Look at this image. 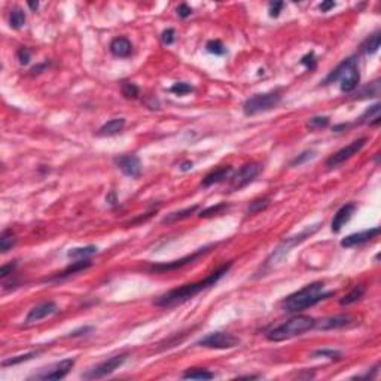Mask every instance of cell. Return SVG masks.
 <instances>
[{"instance_id": "cell-41", "label": "cell", "mask_w": 381, "mask_h": 381, "mask_svg": "<svg viewBox=\"0 0 381 381\" xmlns=\"http://www.w3.org/2000/svg\"><path fill=\"white\" fill-rule=\"evenodd\" d=\"M17 58H18V63H20V64H23V66L29 64V63H30V58H32L30 49H29V48H24V46L20 48L18 52H17Z\"/></svg>"}, {"instance_id": "cell-16", "label": "cell", "mask_w": 381, "mask_h": 381, "mask_svg": "<svg viewBox=\"0 0 381 381\" xmlns=\"http://www.w3.org/2000/svg\"><path fill=\"white\" fill-rule=\"evenodd\" d=\"M354 211H356V204H353V203L344 204L341 208H338V211L334 214V219H332V222H331V230H332V233L338 234V233L343 230V228L350 222V219L353 217Z\"/></svg>"}, {"instance_id": "cell-21", "label": "cell", "mask_w": 381, "mask_h": 381, "mask_svg": "<svg viewBox=\"0 0 381 381\" xmlns=\"http://www.w3.org/2000/svg\"><path fill=\"white\" fill-rule=\"evenodd\" d=\"M125 127V119L124 118H115V119H110L107 121L106 124H103L97 134L102 136V137H112V136H116L119 134Z\"/></svg>"}, {"instance_id": "cell-4", "label": "cell", "mask_w": 381, "mask_h": 381, "mask_svg": "<svg viewBox=\"0 0 381 381\" xmlns=\"http://www.w3.org/2000/svg\"><path fill=\"white\" fill-rule=\"evenodd\" d=\"M316 326V320L310 316H296L276 328H271L265 332V338L273 343L286 341L295 337H299L306 334L307 331H312Z\"/></svg>"}, {"instance_id": "cell-42", "label": "cell", "mask_w": 381, "mask_h": 381, "mask_svg": "<svg viewBox=\"0 0 381 381\" xmlns=\"http://www.w3.org/2000/svg\"><path fill=\"white\" fill-rule=\"evenodd\" d=\"M161 40L164 45H173L176 40V32L174 29H167L161 33Z\"/></svg>"}, {"instance_id": "cell-43", "label": "cell", "mask_w": 381, "mask_h": 381, "mask_svg": "<svg viewBox=\"0 0 381 381\" xmlns=\"http://www.w3.org/2000/svg\"><path fill=\"white\" fill-rule=\"evenodd\" d=\"M284 8V2H271L268 6V12L271 18H277L281 12V9Z\"/></svg>"}, {"instance_id": "cell-37", "label": "cell", "mask_w": 381, "mask_h": 381, "mask_svg": "<svg viewBox=\"0 0 381 381\" xmlns=\"http://www.w3.org/2000/svg\"><path fill=\"white\" fill-rule=\"evenodd\" d=\"M206 49H207V52H210L213 55H223V54H226V48H225V45L220 40H208L206 43Z\"/></svg>"}, {"instance_id": "cell-1", "label": "cell", "mask_w": 381, "mask_h": 381, "mask_svg": "<svg viewBox=\"0 0 381 381\" xmlns=\"http://www.w3.org/2000/svg\"><path fill=\"white\" fill-rule=\"evenodd\" d=\"M231 267H233V262L223 264L217 270H214L211 274H208L204 280H200L197 283H188L180 287L172 289L167 293L158 296L154 301V304L158 307H164V309H170V307H176V306H180V304H185L189 299H192L194 296H197L198 293H201L203 290L214 286L228 271H230Z\"/></svg>"}, {"instance_id": "cell-10", "label": "cell", "mask_w": 381, "mask_h": 381, "mask_svg": "<svg viewBox=\"0 0 381 381\" xmlns=\"http://www.w3.org/2000/svg\"><path fill=\"white\" fill-rule=\"evenodd\" d=\"M74 359L69 357V359H63L48 368L40 369L37 374L32 375L29 380H43V381H52V380H63L74 366Z\"/></svg>"}, {"instance_id": "cell-48", "label": "cell", "mask_w": 381, "mask_h": 381, "mask_svg": "<svg viewBox=\"0 0 381 381\" xmlns=\"http://www.w3.org/2000/svg\"><path fill=\"white\" fill-rule=\"evenodd\" d=\"M378 369H380V365H375L371 372H368V374H365V375H359V377H356V378H369V380H371V378H375L377 374H378Z\"/></svg>"}, {"instance_id": "cell-46", "label": "cell", "mask_w": 381, "mask_h": 381, "mask_svg": "<svg viewBox=\"0 0 381 381\" xmlns=\"http://www.w3.org/2000/svg\"><path fill=\"white\" fill-rule=\"evenodd\" d=\"M176 12H177V15H179L180 18H188V17L192 14V9H191L186 3H182V5L177 6Z\"/></svg>"}, {"instance_id": "cell-35", "label": "cell", "mask_w": 381, "mask_h": 381, "mask_svg": "<svg viewBox=\"0 0 381 381\" xmlns=\"http://www.w3.org/2000/svg\"><path fill=\"white\" fill-rule=\"evenodd\" d=\"M316 157V152L314 150H304L302 154H299L298 157H295L292 161H290V167H299L302 164H306L307 161L313 160Z\"/></svg>"}, {"instance_id": "cell-2", "label": "cell", "mask_w": 381, "mask_h": 381, "mask_svg": "<svg viewBox=\"0 0 381 381\" xmlns=\"http://www.w3.org/2000/svg\"><path fill=\"white\" fill-rule=\"evenodd\" d=\"M335 295V292L329 290L325 292V283L323 281H314L302 287L301 290L289 295L280 302V307L286 313H298L302 310H307L316 304L328 299L329 296Z\"/></svg>"}, {"instance_id": "cell-38", "label": "cell", "mask_w": 381, "mask_h": 381, "mask_svg": "<svg viewBox=\"0 0 381 381\" xmlns=\"http://www.w3.org/2000/svg\"><path fill=\"white\" fill-rule=\"evenodd\" d=\"M362 96L360 99H366V97H378L380 96V81H374L372 84H369L363 91H360Z\"/></svg>"}, {"instance_id": "cell-23", "label": "cell", "mask_w": 381, "mask_h": 381, "mask_svg": "<svg viewBox=\"0 0 381 381\" xmlns=\"http://www.w3.org/2000/svg\"><path fill=\"white\" fill-rule=\"evenodd\" d=\"M380 103H375L374 106H371L360 118L356 124H369L372 127L378 125L380 121H381V116H380Z\"/></svg>"}, {"instance_id": "cell-7", "label": "cell", "mask_w": 381, "mask_h": 381, "mask_svg": "<svg viewBox=\"0 0 381 381\" xmlns=\"http://www.w3.org/2000/svg\"><path fill=\"white\" fill-rule=\"evenodd\" d=\"M261 170H262V166L259 163L252 161V163L244 164L236 174H233L230 177V192L240 191L244 186H247L249 183H252L258 177Z\"/></svg>"}, {"instance_id": "cell-49", "label": "cell", "mask_w": 381, "mask_h": 381, "mask_svg": "<svg viewBox=\"0 0 381 381\" xmlns=\"http://www.w3.org/2000/svg\"><path fill=\"white\" fill-rule=\"evenodd\" d=\"M48 67V64L46 63H43V64H37V66H35V67H32V74H37V73H42V70H45Z\"/></svg>"}, {"instance_id": "cell-25", "label": "cell", "mask_w": 381, "mask_h": 381, "mask_svg": "<svg viewBox=\"0 0 381 381\" xmlns=\"http://www.w3.org/2000/svg\"><path fill=\"white\" fill-rule=\"evenodd\" d=\"M365 286L363 284H356L344 298H341L340 299V304L344 307H347V306H351V304H354V302H357V301H360L362 298H363V295H365Z\"/></svg>"}, {"instance_id": "cell-15", "label": "cell", "mask_w": 381, "mask_h": 381, "mask_svg": "<svg viewBox=\"0 0 381 381\" xmlns=\"http://www.w3.org/2000/svg\"><path fill=\"white\" fill-rule=\"evenodd\" d=\"M378 234H380V228L378 226L371 228V230L360 231V233H354V234H350L346 239H343L341 240V246L346 247V249L356 247V246H360V244H365V243L371 242L372 239L378 237Z\"/></svg>"}, {"instance_id": "cell-45", "label": "cell", "mask_w": 381, "mask_h": 381, "mask_svg": "<svg viewBox=\"0 0 381 381\" xmlns=\"http://www.w3.org/2000/svg\"><path fill=\"white\" fill-rule=\"evenodd\" d=\"M17 261H14V262H9V264H6V265H2V268H0V277L2 278H6L9 274H12L14 271H15V268H17Z\"/></svg>"}, {"instance_id": "cell-13", "label": "cell", "mask_w": 381, "mask_h": 381, "mask_svg": "<svg viewBox=\"0 0 381 381\" xmlns=\"http://www.w3.org/2000/svg\"><path fill=\"white\" fill-rule=\"evenodd\" d=\"M58 313V306L54 302V301H45V302H40L37 304V306H35L29 314L26 316V320H24V325H33V323H37L52 314Z\"/></svg>"}, {"instance_id": "cell-33", "label": "cell", "mask_w": 381, "mask_h": 381, "mask_svg": "<svg viewBox=\"0 0 381 381\" xmlns=\"http://www.w3.org/2000/svg\"><path fill=\"white\" fill-rule=\"evenodd\" d=\"M230 208V204H226V203H217L216 206H210V207H207V208H204V210H201L200 213H198V216L200 217H211V216H216V214H222L225 210H228Z\"/></svg>"}, {"instance_id": "cell-20", "label": "cell", "mask_w": 381, "mask_h": 381, "mask_svg": "<svg viewBox=\"0 0 381 381\" xmlns=\"http://www.w3.org/2000/svg\"><path fill=\"white\" fill-rule=\"evenodd\" d=\"M110 52L118 58H127L133 52V45L127 37H115L110 42Z\"/></svg>"}, {"instance_id": "cell-6", "label": "cell", "mask_w": 381, "mask_h": 381, "mask_svg": "<svg viewBox=\"0 0 381 381\" xmlns=\"http://www.w3.org/2000/svg\"><path fill=\"white\" fill-rule=\"evenodd\" d=\"M281 102V91L273 90L262 94H255L249 97L243 104V112L246 116H255L258 113H264L276 109Z\"/></svg>"}, {"instance_id": "cell-12", "label": "cell", "mask_w": 381, "mask_h": 381, "mask_svg": "<svg viewBox=\"0 0 381 381\" xmlns=\"http://www.w3.org/2000/svg\"><path fill=\"white\" fill-rule=\"evenodd\" d=\"M214 244H208V246H204L198 250H195L194 253L185 256V258H180V259H176V261H172V262H164V264H154L150 267V271H157V273H164V271H173V270H179V268H183L192 262H195L197 259H200L201 256H204L206 253L210 252V249H213Z\"/></svg>"}, {"instance_id": "cell-22", "label": "cell", "mask_w": 381, "mask_h": 381, "mask_svg": "<svg viewBox=\"0 0 381 381\" xmlns=\"http://www.w3.org/2000/svg\"><path fill=\"white\" fill-rule=\"evenodd\" d=\"M198 210V206L195 204V206H191V207H186V208H182V210H177V211H172V213H169L163 220H161V223H174V222H179V220H183V219H188V217H191L195 211Z\"/></svg>"}, {"instance_id": "cell-18", "label": "cell", "mask_w": 381, "mask_h": 381, "mask_svg": "<svg viewBox=\"0 0 381 381\" xmlns=\"http://www.w3.org/2000/svg\"><path fill=\"white\" fill-rule=\"evenodd\" d=\"M233 172L234 169L231 166H222V167H217L214 170H211L201 182V186L203 188H208L211 185H216V183H220L223 182L225 179H230L233 176Z\"/></svg>"}, {"instance_id": "cell-32", "label": "cell", "mask_w": 381, "mask_h": 381, "mask_svg": "<svg viewBox=\"0 0 381 381\" xmlns=\"http://www.w3.org/2000/svg\"><path fill=\"white\" fill-rule=\"evenodd\" d=\"M121 91H122V96L128 100H136L140 96V88L130 81H124L121 84Z\"/></svg>"}, {"instance_id": "cell-44", "label": "cell", "mask_w": 381, "mask_h": 381, "mask_svg": "<svg viewBox=\"0 0 381 381\" xmlns=\"http://www.w3.org/2000/svg\"><path fill=\"white\" fill-rule=\"evenodd\" d=\"M94 329H96L94 326H82V328H79V329H74V331H71V332L69 334V337H70V338H78V337H85V335L91 334V332H93Z\"/></svg>"}, {"instance_id": "cell-8", "label": "cell", "mask_w": 381, "mask_h": 381, "mask_svg": "<svg viewBox=\"0 0 381 381\" xmlns=\"http://www.w3.org/2000/svg\"><path fill=\"white\" fill-rule=\"evenodd\" d=\"M239 344H240V340L236 335L230 332H220V331L211 332L204 338H201L200 341H197V346L206 347V348H214V350L233 348V347H237Z\"/></svg>"}, {"instance_id": "cell-14", "label": "cell", "mask_w": 381, "mask_h": 381, "mask_svg": "<svg viewBox=\"0 0 381 381\" xmlns=\"http://www.w3.org/2000/svg\"><path fill=\"white\" fill-rule=\"evenodd\" d=\"M113 163L127 177L137 179L141 174V163L136 155H119L113 160Z\"/></svg>"}, {"instance_id": "cell-34", "label": "cell", "mask_w": 381, "mask_h": 381, "mask_svg": "<svg viewBox=\"0 0 381 381\" xmlns=\"http://www.w3.org/2000/svg\"><path fill=\"white\" fill-rule=\"evenodd\" d=\"M329 125V118L328 116H314L307 122V128L310 131H317L322 128H326Z\"/></svg>"}, {"instance_id": "cell-9", "label": "cell", "mask_w": 381, "mask_h": 381, "mask_svg": "<svg viewBox=\"0 0 381 381\" xmlns=\"http://www.w3.org/2000/svg\"><path fill=\"white\" fill-rule=\"evenodd\" d=\"M128 359V354L127 353H122V354H116L113 357H109L106 359L104 362L96 365L94 368L88 369L87 372H84L81 377L85 378V380H94V378H102V377H106L112 372H115L118 368H121L125 360Z\"/></svg>"}, {"instance_id": "cell-5", "label": "cell", "mask_w": 381, "mask_h": 381, "mask_svg": "<svg viewBox=\"0 0 381 381\" xmlns=\"http://www.w3.org/2000/svg\"><path fill=\"white\" fill-rule=\"evenodd\" d=\"M319 228H320V223H314V225H312V226L304 228V230H302L299 234L286 239V240H284L281 244H278L277 249L267 258V261H265V264H264V268H262V273H267V271H270L271 268H274L277 264H280V262L289 255V252H290L295 246L301 244L302 242H306L307 239H310L313 234H316V233L319 231Z\"/></svg>"}, {"instance_id": "cell-28", "label": "cell", "mask_w": 381, "mask_h": 381, "mask_svg": "<svg viewBox=\"0 0 381 381\" xmlns=\"http://www.w3.org/2000/svg\"><path fill=\"white\" fill-rule=\"evenodd\" d=\"M15 244H17L15 234H14L12 231H9V230L3 231L2 236H0V252L6 253V252H9Z\"/></svg>"}, {"instance_id": "cell-24", "label": "cell", "mask_w": 381, "mask_h": 381, "mask_svg": "<svg viewBox=\"0 0 381 381\" xmlns=\"http://www.w3.org/2000/svg\"><path fill=\"white\" fill-rule=\"evenodd\" d=\"M99 252V247L97 246H85V247H74V249H70L67 252V256L70 259H74V261H79V259H88L90 256L96 255Z\"/></svg>"}, {"instance_id": "cell-3", "label": "cell", "mask_w": 381, "mask_h": 381, "mask_svg": "<svg viewBox=\"0 0 381 381\" xmlns=\"http://www.w3.org/2000/svg\"><path fill=\"white\" fill-rule=\"evenodd\" d=\"M334 82H340L341 91L346 93V94L353 93L357 88V85L360 82V73H359L356 57H350V58L344 60L343 63H340L326 76L325 81L322 82V85H329V84H334Z\"/></svg>"}, {"instance_id": "cell-52", "label": "cell", "mask_w": 381, "mask_h": 381, "mask_svg": "<svg viewBox=\"0 0 381 381\" xmlns=\"http://www.w3.org/2000/svg\"><path fill=\"white\" fill-rule=\"evenodd\" d=\"M27 5H29V8H30L33 12H36V11L39 9V2H27Z\"/></svg>"}, {"instance_id": "cell-47", "label": "cell", "mask_w": 381, "mask_h": 381, "mask_svg": "<svg viewBox=\"0 0 381 381\" xmlns=\"http://www.w3.org/2000/svg\"><path fill=\"white\" fill-rule=\"evenodd\" d=\"M335 6H337L335 2H332V0H328V2H322V3L319 5V9H320L322 12H328V11H331L332 8H335Z\"/></svg>"}, {"instance_id": "cell-19", "label": "cell", "mask_w": 381, "mask_h": 381, "mask_svg": "<svg viewBox=\"0 0 381 381\" xmlns=\"http://www.w3.org/2000/svg\"><path fill=\"white\" fill-rule=\"evenodd\" d=\"M91 265H93V264H91L90 259L74 261V262H71L67 268H64L61 273H57V274H54L52 277H49V281H60V280H64V278H67V277H70V276H74V274H78V273H81V271L88 270Z\"/></svg>"}, {"instance_id": "cell-27", "label": "cell", "mask_w": 381, "mask_h": 381, "mask_svg": "<svg viewBox=\"0 0 381 381\" xmlns=\"http://www.w3.org/2000/svg\"><path fill=\"white\" fill-rule=\"evenodd\" d=\"M40 353H42V350H36V351H30V353H26V354H20V356H15V357L5 359V360L2 362V366H3V368H8V366L20 365V363H23V362H29V360H32L33 357H37Z\"/></svg>"}, {"instance_id": "cell-29", "label": "cell", "mask_w": 381, "mask_h": 381, "mask_svg": "<svg viewBox=\"0 0 381 381\" xmlns=\"http://www.w3.org/2000/svg\"><path fill=\"white\" fill-rule=\"evenodd\" d=\"M271 200L268 197H264V198H258V200H253L247 208H246V214L247 216H252V214H256V213H261L262 210H265L268 206H270Z\"/></svg>"}, {"instance_id": "cell-50", "label": "cell", "mask_w": 381, "mask_h": 381, "mask_svg": "<svg viewBox=\"0 0 381 381\" xmlns=\"http://www.w3.org/2000/svg\"><path fill=\"white\" fill-rule=\"evenodd\" d=\"M192 167H194V163H192V161H185V163L180 164V170H182V172H189V170H192Z\"/></svg>"}, {"instance_id": "cell-30", "label": "cell", "mask_w": 381, "mask_h": 381, "mask_svg": "<svg viewBox=\"0 0 381 381\" xmlns=\"http://www.w3.org/2000/svg\"><path fill=\"white\" fill-rule=\"evenodd\" d=\"M362 49H363V52L368 54V55L375 54V52L380 49V33L375 32L374 35H371V36L365 40V43L362 45Z\"/></svg>"}, {"instance_id": "cell-53", "label": "cell", "mask_w": 381, "mask_h": 381, "mask_svg": "<svg viewBox=\"0 0 381 381\" xmlns=\"http://www.w3.org/2000/svg\"><path fill=\"white\" fill-rule=\"evenodd\" d=\"M240 378H247V380L250 378L252 380V378H259V377L258 375H244V377H240Z\"/></svg>"}, {"instance_id": "cell-36", "label": "cell", "mask_w": 381, "mask_h": 381, "mask_svg": "<svg viewBox=\"0 0 381 381\" xmlns=\"http://www.w3.org/2000/svg\"><path fill=\"white\" fill-rule=\"evenodd\" d=\"M313 357H326L329 360H340L343 357L341 351L338 350H332V348H320L313 351Z\"/></svg>"}, {"instance_id": "cell-39", "label": "cell", "mask_w": 381, "mask_h": 381, "mask_svg": "<svg viewBox=\"0 0 381 381\" xmlns=\"http://www.w3.org/2000/svg\"><path fill=\"white\" fill-rule=\"evenodd\" d=\"M172 93H174L176 96H186L189 93L194 91V87L186 84V82H176L172 88H170Z\"/></svg>"}, {"instance_id": "cell-51", "label": "cell", "mask_w": 381, "mask_h": 381, "mask_svg": "<svg viewBox=\"0 0 381 381\" xmlns=\"http://www.w3.org/2000/svg\"><path fill=\"white\" fill-rule=\"evenodd\" d=\"M106 201H107V203H109L110 206H115V204L118 203V200H116V194H115V192L112 191V192H110V194H109V195L106 197Z\"/></svg>"}, {"instance_id": "cell-31", "label": "cell", "mask_w": 381, "mask_h": 381, "mask_svg": "<svg viewBox=\"0 0 381 381\" xmlns=\"http://www.w3.org/2000/svg\"><path fill=\"white\" fill-rule=\"evenodd\" d=\"M26 14H24V11L23 9H20V8H15L14 11H11V17H9V24H11V27L12 29H15V30H20V29H23L24 27V24H26Z\"/></svg>"}, {"instance_id": "cell-40", "label": "cell", "mask_w": 381, "mask_h": 381, "mask_svg": "<svg viewBox=\"0 0 381 381\" xmlns=\"http://www.w3.org/2000/svg\"><path fill=\"white\" fill-rule=\"evenodd\" d=\"M301 64H302V66H306L310 71H312V70H314V69H316V66H317V60H316L314 52L312 51V52H309V54L304 55V57L301 58Z\"/></svg>"}, {"instance_id": "cell-26", "label": "cell", "mask_w": 381, "mask_h": 381, "mask_svg": "<svg viewBox=\"0 0 381 381\" xmlns=\"http://www.w3.org/2000/svg\"><path fill=\"white\" fill-rule=\"evenodd\" d=\"M213 377L214 374L204 368H189L182 374V378L185 380H211Z\"/></svg>"}, {"instance_id": "cell-17", "label": "cell", "mask_w": 381, "mask_h": 381, "mask_svg": "<svg viewBox=\"0 0 381 381\" xmlns=\"http://www.w3.org/2000/svg\"><path fill=\"white\" fill-rule=\"evenodd\" d=\"M353 320L354 319L348 314H338V316H331L320 322H316L314 328L320 331H334V329H341L344 326H348Z\"/></svg>"}, {"instance_id": "cell-11", "label": "cell", "mask_w": 381, "mask_h": 381, "mask_svg": "<svg viewBox=\"0 0 381 381\" xmlns=\"http://www.w3.org/2000/svg\"><path fill=\"white\" fill-rule=\"evenodd\" d=\"M366 141H368L366 137H362V139H357V140L351 141L350 144H347L346 147L340 149L338 152H335L334 155H331V157L328 158V161H326V166H328L329 169H335V167L341 166L343 163L348 161L351 157H354V155L359 154V152L363 149V146L366 144Z\"/></svg>"}]
</instances>
